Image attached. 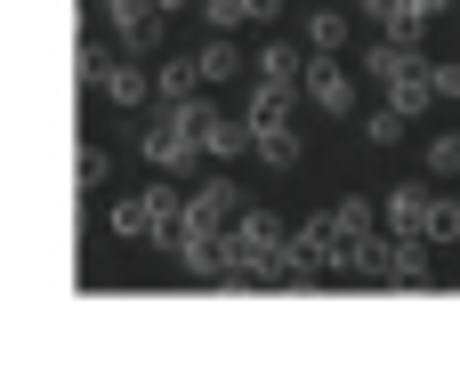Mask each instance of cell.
I'll return each mask as SVG.
<instances>
[{
  "instance_id": "obj_1",
  "label": "cell",
  "mask_w": 460,
  "mask_h": 371,
  "mask_svg": "<svg viewBox=\"0 0 460 371\" xmlns=\"http://www.w3.org/2000/svg\"><path fill=\"white\" fill-rule=\"evenodd\" d=\"M178 218H186V194L178 186H137V194H113L105 202V226L121 243H170Z\"/></svg>"
},
{
  "instance_id": "obj_2",
  "label": "cell",
  "mask_w": 460,
  "mask_h": 371,
  "mask_svg": "<svg viewBox=\"0 0 460 371\" xmlns=\"http://www.w3.org/2000/svg\"><path fill=\"white\" fill-rule=\"evenodd\" d=\"M283 243H291V234H283V210H243V218L226 226V275H218V283H259Z\"/></svg>"
},
{
  "instance_id": "obj_3",
  "label": "cell",
  "mask_w": 460,
  "mask_h": 371,
  "mask_svg": "<svg viewBox=\"0 0 460 371\" xmlns=\"http://www.w3.org/2000/svg\"><path fill=\"white\" fill-rule=\"evenodd\" d=\"M299 89H307V105H315V113H356V73H348V65H332L323 49L307 57Z\"/></svg>"
},
{
  "instance_id": "obj_4",
  "label": "cell",
  "mask_w": 460,
  "mask_h": 371,
  "mask_svg": "<svg viewBox=\"0 0 460 371\" xmlns=\"http://www.w3.org/2000/svg\"><path fill=\"white\" fill-rule=\"evenodd\" d=\"M97 97H105L113 113H137V105H146V97H162V89H154V73H146L137 57H113V65L97 73Z\"/></svg>"
},
{
  "instance_id": "obj_5",
  "label": "cell",
  "mask_w": 460,
  "mask_h": 371,
  "mask_svg": "<svg viewBox=\"0 0 460 371\" xmlns=\"http://www.w3.org/2000/svg\"><path fill=\"white\" fill-rule=\"evenodd\" d=\"M437 210H445V202H437L429 186H388V210H380V218H388L396 234H429V243H437Z\"/></svg>"
},
{
  "instance_id": "obj_6",
  "label": "cell",
  "mask_w": 460,
  "mask_h": 371,
  "mask_svg": "<svg viewBox=\"0 0 460 371\" xmlns=\"http://www.w3.org/2000/svg\"><path fill=\"white\" fill-rule=\"evenodd\" d=\"M251 146H259V129H251V121H226V113H210V105H202V154H210V162H243Z\"/></svg>"
},
{
  "instance_id": "obj_7",
  "label": "cell",
  "mask_w": 460,
  "mask_h": 371,
  "mask_svg": "<svg viewBox=\"0 0 460 371\" xmlns=\"http://www.w3.org/2000/svg\"><path fill=\"white\" fill-rule=\"evenodd\" d=\"M299 97H307L299 81H259V89H251V105H243V121H251V129H275V121H291V105H299Z\"/></svg>"
},
{
  "instance_id": "obj_8",
  "label": "cell",
  "mask_w": 460,
  "mask_h": 371,
  "mask_svg": "<svg viewBox=\"0 0 460 371\" xmlns=\"http://www.w3.org/2000/svg\"><path fill=\"white\" fill-rule=\"evenodd\" d=\"M186 210H194L202 226H234V218H243V194H234V178H210V186L186 194Z\"/></svg>"
},
{
  "instance_id": "obj_9",
  "label": "cell",
  "mask_w": 460,
  "mask_h": 371,
  "mask_svg": "<svg viewBox=\"0 0 460 371\" xmlns=\"http://www.w3.org/2000/svg\"><path fill=\"white\" fill-rule=\"evenodd\" d=\"M154 89H162V105H194L202 97V57H170L154 73Z\"/></svg>"
},
{
  "instance_id": "obj_10",
  "label": "cell",
  "mask_w": 460,
  "mask_h": 371,
  "mask_svg": "<svg viewBox=\"0 0 460 371\" xmlns=\"http://www.w3.org/2000/svg\"><path fill=\"white\" fill-rule=\"evenodd\" d=\"M396 234V226H388ZM388 283H429V234H396L388 251Z\"/></svg>"
},
{
  "instance_id": "obj_11",
  "label": "cell",
  "mask_w": 460,
  "mask_h": 371,
  "mask_svg": "<svg viewBox=\"0 0 460 371\" xmlns=\"http://www.w3.org/2000/svg\"><path fill=\"white\" fill-rule=\"evenodd\" d=\"M251 154H259L267 170H299V154H307V146H299V129H291V121H275V129H259V146H251Z\"/></svg>"
},
{
  "instance_id": "obj_12",
  "label": "cell",
  "mask_w": 460,
  "mask_h": 371,
  "mask_svg": "<svg viewBox=\"0 0 460 371\" xmlns=\"http://www.w3.org/2000/svg\"><path fill=\"white\" fill-rule=\"evenodd\" d=\"M372 218H380V210H372L364 194H348V202H332V226H340L348 243H364V234H372ZM348 275H356V259H348Z\"/></svg>"
},
{
  "instance_id": "obj_13",
  "label": "cell",
  "mask_w": 460,
  "mask_h": 371,
  "mask_svg": "<svg viewBox=\"0 0 460 371\" xmlns=\"http://www.w3.org/2000/svg\"><path fill=\"white\" fill-rule=\"evenodd\" d=\"M299 32H307V49H323V57H332V49L348 40V16H340V8H307V24H299Z\"/></svg>"
},
{
  "instance_id": "obj_14",
  "label": "cell",
  "mask_w": 460,
  "mask_h": 371,
  "mask_svg": "<svg viewBox=\"0 0 460 371\" xmlns=\"http://www.w3.org/2000/svg\"><path fill=\"white\" fill-rule=\"evenodd\" d=\"M234 73H243V49H234V32L202 40V81H234Z\"/></svg>"
},
{
  "instance_id": "obj_15",
  "label": "cell",
  "mask_w": 460,
  "mask_h": 371,
  "mask_svg": "<svg viewBox=\"0 0 460 371\" xmlns=\"http://www.w3.org/2000/svg\"><path fill=\"white\" fill-rule=\"evenodd\" d=\"M299 73H307V57H299L291 40H267V49H259V81H299Z\"/></svg>"
},
{
  "instance_id": "obj_16",
  "label": "cell",
  "mask_w": 460,
  "mask_h": 371,
  "mask_svg": "<svg viewBox=\"0 0 460 371\" xmlns=\"http://www.w3.org/2000/svg\"><path fill=\"white\" fill-rule=\"evenodd\" d=\"M404 129H412V113L404 105H380V113H364V137L388 154V146H404Z\"/></svg>"
},
{
  "instance_id": "obj_17",
  "label": "cell",
  "mask_w": 460,
  "mask_h": 371,
  "mask_svg": "<svg viewBox=\"0 0 460 371\" xmlns=\"http://www.w3.org/2000/svg\"><path fill=\"white\" fill-rule=\"evenodd\" d=\"M420 162H429V178H460V129H437L420 146Z\"/></svg>"
},
{
  "instance_id": "obj_18",
  "label": "cell",
  "mask_w": 460,
  "mask_h": 371,
  "mask_svg": "<svg viewBox=\"0 0 460 371\" xmlns=\"http://www.w3.org/2000/svg\"><path fill=\"white\" fill-rule=\"evenodd\" d=\"M105 178H113V146L89 137V146H81V186H105Z\"/></svg>"
},
{
  "instance_id": "obj_19",
  "label": "cell",
  "mask_w": 460,
  "mask_h": 371,
  "mask_svg": "<svg viewBox=\"0 0 460 371\" xmlns=\"http://www.w3.org/2000/svg\"><path fill=\"white\" fill-rule=\"evenodd\" d=\"M380 24H388V32H396V40H420V32H429V24H420V8H412V0H396V8H388V16H380Z\"/></svg>"
},
{
  "instance_id": "obj_20",
  "label": "cell",
  "mask_w": 460,
  "mask_h": 371,
  "mask_svg": "<svg viewBox=\"0 0 460 371\" xmlns=\"http://www.w3.org/2000/svg\"><path fill=\"white\" fill-rule=\"evenodd\" d=\"M202 16H210L218 32H234V24H251V0H202Z\"/></svg>"
},
{
  "instance_id": "obj_21",
  "label": "cell",
  "mask_w": 460,
  "mask_h": 371,
  "mask_svg": "<svg viewBox=\"0 0 460 371\" xmlns=\"http://www.w3.org/2000/svg\"><path fill=\"white\" fill-rule=\"evenodd\" d=\"M445 97L460 105V65H437V105H445Z\"/></svg>"
},
{
  "instance_id": "obj_22",
  "label": "cell",
  "mask_w": 460,
  "mask_h": 371,
  "mask_svg": "<svg viewBox=\"0 0 460 371\" xmlns=\"http://www.w3.org/2000/svg\"><path fill=\"white\" fill-rule=\"evenodd\" d=\"M453 234H460V194L445 202V210H437V243H453Z\"/></svg>"
},
{
  "instance_id": "obj_23",
  "label": "cell",
  "mask_w": 460,
  "mask_h": 371,
  "mask_svg": "<svg viewBox=\"0 0 460 371\" xmlns=\"http://www.w3.org/2000/svg\"><path fill=\"white\" fill-rule=\"evenodd\" d=\"M412 8H420V24H437V16H445L453 0H412Z\"/></svg>"
},
{
  "instance_id": "obj_24",
  "label": "cell",
  "mask_w": 460,
  "mask_h": 371,
  "mask_svg": "<svg viewBox=\"0 0 460 371\" xmlns=\"http://www.w3.org/2000/svg\"><path fill=\"white\" fill-rule=\"evenodd\" d=\"M251 16H259V24H267V16H283V0H251Z\"/></svg>"
},
{
  "instance_id": "obj_25",
  "label": "cell",
  "mask_w": 460,
  "mask_h": 371,
  "mask_svg": "<svg viewBox=\"0 0 460 371\" xmlns=\"http://www.w3.org/2000/svg\"><path fill=\"white\" fill-rule=\"evenodd\" d=\"M356 8H364V16H388V8H396V0H356Z\"/></svg>"
},
{
  "instance_id": "obj_26",
  "label": "cell",
  "mask_w": 460,
  "mask_h": 371,
  "mask_svg": "<svg viewBox=\"0 0 460 371\" xmlns=\"http://www.w3.org/2000/svg\"><path fill=\"white\" fill-rule=\"evenodd\" d=\"M154 8H162V16H178V8H186V0H154Z\"/></svg>"
}]
</instances>
